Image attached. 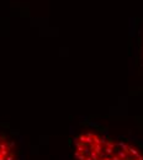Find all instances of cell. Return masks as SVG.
<instances>
[{
  "instance_id": "obj_1",
  "label": "cell",
  "mask_w": 143,
  "mask_h": 160,
  "mask_svg": "<svg viewBox=\"0 0 143 160\" xmlns=\"http://www.w3.org/2000/svg\"><path fill=\"white\" fill-rule=\"evenodd\" d=\"M75 160H143V153L130 142L95 131H83L73 139Z\"/></svg>"
},
{
  "instance_id": "obj_2",
  "label": "cell",
  "mask_w": 143,
  "mask_h": 160,
  "mask_svg": "<svg viewBox=\"0 0 143 160\" xmlns=\"http://www.w3.org/2000/svg\"><path fill=\"white\" fill-rule=\"evenodd\" d=\"M0 160H19V150L14 140L0 132Z\"/></svg>"
},
{
  "instance_id": "obj_3",
  "label": "cell",
  "mask_w": 143,
  "mask_h": 160,
  "mask_svg": "<svg viewBox=\"0 0 143 160\" xmlns=\"http://www.w3.org/2000/svg\"><path fill=\"white\" fill-rule=\"evenodd\" d=\"M141 53H142V60H143V40H142V47H141Z\"/></svg>"
}]
</instances>
